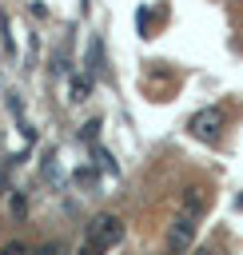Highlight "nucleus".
Listing matches in <instances>:
<instances>
[{
    "label": "nucleus",
    "instance_id": "obj_6",
    "mask_svg": "<svg viewBox=\"0 0 243 255\" xmlns=\"http://www.w3.org/2000/svg\"><path fill=\"white\" fill-rule=\"evenodd\" d=\"M28 255H64V247H60V243H40V247H32Z\"/></svg>",
    "mask_w": 243,
    "mask_h": 255
},
{
    "label": "nucleus",
    "instance_id": "obj_10",
    "mask_svg": "<svg viewBox=\"0 0 243 255\" xmlns=\"http://www.w3.org/2000/svg\"><path fill=\"white\" fill-rule=\"evenodd\" d=\"M195 255H219V251H215V247H199Z\"/></svg>",
    "mask_w": 243,
    "mask_h": 255
},
{
    "label": "nucleus",
    "instance_id": "obj_9",
    "mask_svg": "<svg viewBox=\"0 0 243 255\" xmlns=\"http://www.w3.org/2000/svg\"><path fill=\"white\" fill-rule=\"evenodd\" d=\"M12 211H16V215H24V211H28V199H24V195H16V199H12Z\"/></svg>",
    "mask_w": 243,
    "mask_h": 255
},
{
    "label": "nucleus",
    "instance_id": "obj_8",
    "mask_svg": "<svg viewBox=\"0 0 243 255\" xmlns=\"http://www.w3.org/2000/svg\"><path fill=\"white\" fill-rule=\"evenodd\" d=\"M0 255H28V247H24V243H4Z\"/></svg>",
    "mask_w": 243,
    "mask_h": 255
},
{
    "label": "nucleus",
    "instance_id": "obj_4",
    "mask_svg": "<svg viewBox=\"0 0 243 255\" xmlns=\"http://www.w3.org/2000/svg\"><path fill=\"white\" fill-rule=\"evenodd\" d=\"M88 92H92V72H84V76L72 80V88H68V104H84Z\"/></svg>",
    "mask_w": 243,
    "mask_h": 255
},
{
    "label": "nucleus",
    "instance_id": "obj_7",
    "mask_svg": "<svg viewBox=\"0 0 243 255\" xmlns=\"http://www.w3.org/2000/svg\"><path fill=\"white\" fill-rule=\"evenodd\" d=\"M80 255H104V247L92 243V239H84V243H80Z\"/></svg>",
    "mask_w": 243,
    "mask_h": 255
},
{
    "label": "nucleus",
    "instance_id": "obj_1",
    "mask_svg": "<svg viewBox=\"0 0 243 255\" xmlns=\"http://www.w3.org/2000/svg\"><path fill=\"white\" fill-rule=\"evenodd\" d=\"M84 239H92V243H100V247L108 251V247H116V243L123 239V219H120L116 211H100V215L88 219V235H84Z\"/></svg>",
    "mask_w": 243,
    "mask_h": 255
},
{
    "label": "nucleus",
    "instance_id": "obj_5",
    "mask_svg": "<svg viewBox=\"0 0 243 255\" xmlns=\"http://www.w3.org/2000/svg\"><path fill=\"white\" fill-rule=\"evenodd\" d=\"M183 211L199 215L203 211V187H187V199H183Z\"/></svg>",
    "mask_w": 243,
    "mask_h": 255
},
{
    "label": "nucleus",
    "instance_id": "obj_3",
    "mask_svg": "<svg viewBox=\"0 0 243 255\" xmlns=\"http://www.w3.org/2000/svg\"><path fill=\"white\" fill-rule=\"evenodd\" d=\"M219 124H223V112H219V108H203V112L191 116V131H195L199 139H215V135H219Z\"/></svg>",
    "mask_w": 243,
    "mask_h": 255
},
{
    "label": "nucleus",
    "instance_id": "obj_2",
    "mask_svg": "<svg viewBox=\"0 0 243 255\" xmlns=\"http://www.w3.org/2000/svg\"><path fill=\"white\" fill-rule=\"evenodd\" d=\"M195 219H199V215H191V211H179V215L171 219V227H167V247H171L175 255L191 247V239H195Z\"/></svg>",
    "mask_w": 243,
    "mask_h": 255
}]
</instances>
